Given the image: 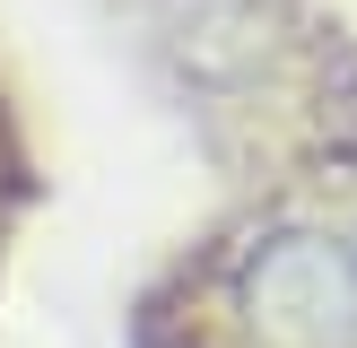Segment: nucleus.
Wrapping results in <instances>:
<instances>
[{
	"label": "nucleus",
	"instance_id": "f257e3e1",
	"mask_svg": "<svg viewBox=\"0 0 357 348\" xmlns=\"http://www.w3.org/2000/svg\"><path fill=\"white\" fill-rule=\"evenodd\" d=\"M253 340L261 348H357V270L323 235H279L253 270Z\"/></svg>",
	"mask_w": 357,
	"mask_h": 348
}]
</instances>
